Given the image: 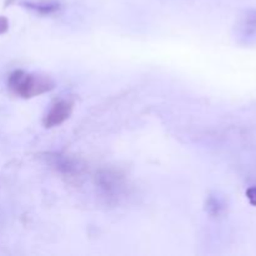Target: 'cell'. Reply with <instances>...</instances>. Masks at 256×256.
<instances>
[{"label":"cell","instance_id":"cell-1","mask_svg":"<svg viewBox=\"0 0 256 256\" xmlns=\"http://www.w3.org/2000/svg\"><path fill=\"white\" fill-rule=\"evenodd\" d=\"M9 89L18 96L30 99L54 89V82L45 75L30 74L22 70H15L8 80Z\"/></svg>","mask_w":256,"mask_h":256},{"label":"cell","instance_id":"cell-2","mask_svg":"<svg viewBox=\"0 0 256 256\" xmlns=\"http://www.w3.org/2000/svg\"><path fill=\"white\" fill-rule=\"evenodd\" d=\"M72 104L66 100H62L58 102L50 108L49 112L44 116V125L45 128H54L58 125L62 124L68 118L72 115Z\"/></svg>","mask_w":256,"mask_h":256},{"label":"cell","instance_id":"cell-3","mask_svg":"<svg viewBox=\"0 0 256 256\" xmlns=\"http://www.w3.org/2000/svg\"><path fill=\"white\" fill-rule=\"evenodd\" d=\"M22 5L28 9L40 12V14H50V12L59 10V4L55 2H24Z\"/></svg>","mask_w":256,"mask_h":256},{"label":"cell","instance_id":"cell-4","mask_svg":"<svg viewBox=\"0 0 256 256\" xmlns=\"http://www.w3.org/2000/svg\"><path fill=\"white\" fill-rule=\"evenodd\" d=\"M220 209H222V204H220L219 200L216 199H210L208 202V210H209L210 214H219Z\"/></svg>","mask_w":256,"mask_h":256},{"label":"cell","instance_id":"cell-5","mask_svg":"<svg viewBox=\"0 0 256 256\" xmlns=\"http://www.w3.org/2000/svg\"><path fill=\"white\" fill-rule=\"evenodd\" d=\"M246 196L249 202L256 206V186H252L246 190Z\"/></svg>","mask_w":256,"mask_h":256},{"label":"cell","instance_id":"cell-6","mask_svg":"<svg viewBox=\"0 0 256 256\" xmlns=\"http://www.w3.org/2000/svg\"><path fill=\"white\" fill-rule=\"evenodd\" d=\"M9 29V22L5 16H0V35L4 34Z\"/></svg>","mask_w":256,"mask_h":256}]
</instances>
